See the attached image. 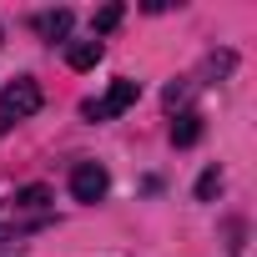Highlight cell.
Here are the masks:
<instances>
[{
  "mask_svg": "<svg viewBox=\"0 0 257 257\" xmlns=\"http://www.w3.org/2000/svg\"><path fill=\"white\" fill-rule=\"evenodd\" d=\"M36 111H41V86H36L31 76H16L6 91H0V137H6L16 121L36 116Z\"/></svg>",
  "mask_w": 257,
  "mask_h": 257,
  "instance_id": "6da1fadb",
  "label": "cell"
},
{
  "mask_svg": "<svg viewBox=\"0 0 257 257\" xmlns=\"http://www.w3.org/2000/svg\"><path fill=\"white\" fill-rule=\"evenodd\" d=\"M137 96H142V86H137V81H126V76H121V81H111V91H106L101 101H86L81 111H86L91 121H111V116H121L126 106H137Z\"/></svg>",
  "mask_w": 257,
  "mask_h": 257,
  "instance_id": "7a4b0ae2",
  "label": "cell"
},
{
  "mask_svg": "<svg viewBox=\"0 0 257 257\" xmlns=\"http://www.w3.org/2000/svg\"><path fill=\"white\" fill-rule=\"evenodd\" d=\"M106 187H111V177H106L101 162H76V167H71V197H76V202L91 207V202L106 197Z\"/></svg>",
  "mask_w": 257,
  "mask_h": 257,
  "instance_id": "3957f363",
  "label": "cell"
},
{
  "mask_svg": "<svg viewBox=\"0 0 257 257\" xmlns=\"http://www.w3.org/2000/svg\"><path fill=\"white\" fill-rule=\"evenodd\" d=\"M101 51H106L101 41H71V46H66V66H71V71H91V66L101 61Z\"/></svg>",
  "mask_w": 257,
  "mask_h": 257,
  "instance_id": "277c9868",
  "label": "cell"
},
{
  "mask_svg": "<svg viewBox=\"0 0 257 257\" xmlns=\"http://www.w3.org/2000/svg\"><path fill=\"white\" fill-rule=\"evenodd\" d=\"M172 142H177V147H197V142H202V116H197V111H182V116H177Z\"/></svg>",
  "mask_w": 257,
  "mask_h": 257,
  "instance_id": "5b68a950",
  "label": "cell"
},
{
  "mask_svg": "<svg viewBox=\"0 0 257 257\" xmlns=\"http://www.w3.org/2000/svg\"><path fill=\"white\" fill-rule=\"evenodd\" d=\"M36 31H41L46 41H66V31H71V11H46V16H36Z\"/></svg>",
  "mask_w": 257,
  "mask_h": 257,
  "instance_id": "8992f818",
  "label": "cell"
},
{
  "mask_svg": "<svg viewBox=\"0 0 257 257\" xmlns=\"http://www.w3.org/2000/svg\"><path fill=\"white\" fill-rule=\"evenodd\" d=\"M217 192H222V172H217V167H207V172H202V182H197V202H212Z\"/></svg>",
  "mask_w": 257,
  "mask_h": 257,
  "instance_id": "52a82bcc",
  "label": "cell"
},
{
  "mask_svg": "<svg viewBox=\"0 0 257 257\" xmlns=\"http://www.w3.org/2000/svg\"><path fill=\"white\" fill-rule=\"evenodd\" d=\"M121 26V6H106L101 16H96V36H106V31H116Z\"/></svg>",
  "mask_w": 257,
  "mask_h": 257,
  "instance_id": "ba28073f",
  "label": "cell"
},
{
  "mask_svg": "<svg viewBox=\"0 0 257 257\" xmlns=\"http://www.w3.org/2000/svg\"><path fill=\"white\" fill-rule=\"evenodd\" d=\"M16 207H46V187H31V192H21V197H16Z\"/></svg>",
  "mask_w": 257,
  "mask_h": 257,
  "instance_id": "9c48e42d",
  "label": "cell"
}]
</instances>
